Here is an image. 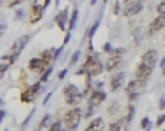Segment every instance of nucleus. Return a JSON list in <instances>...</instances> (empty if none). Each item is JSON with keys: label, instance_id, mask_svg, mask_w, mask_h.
<instances>
[{"label": "nucleus", "instance_id": "1", "mask_svg": "<svg viewBox=\"0 0 165 131\" xmlns=\"http://www.w3.org/2000/svg\"><path fill=\"white\" fill-rule=\"evenodd\" d=\"M103 70H104V64L99 61L98 54L91 53V54L87 56V59H85V62H84V67H82L77 74H79V75H80V74H85L87 77L93 78V77H98Z\"/></svg>", "mask_w": 165, "mask_h": 131}, {"label": "nucleus", "instance_id": "2", "mask_svg": "<svg viewBox=\"0 0 165 131\" xmlns=\"http://www.w3.org/2000/svg\"><path fill=\"white\" fill-rule=\"evenodd\" d=\"M64 125H66V128H69L71 131H76L79 128V123L82 120V109L80 107H74L67 110L66 114H64Z\"/></svg>", "mask_w": 165, "mask_h": 131}, {"label": "nucleus", "instance_id": "3", "mask_svg": "<svg viewBox=\"0 0 165 131\" xmlns=\"http://www.w3.org/2000/svg\"><path fill=\"white\" fill-rule=\"evenodd\" d=\"M152 70L154 69H151V67H148V66H144L143 62H140L138 66H136V69H135V80L138 82L141 87H146Z\"/></svg>", "mask_w": 165, "mask_h": 131}, {"label": "nucleus", "instance_id": "4", "mask_svg": "<svg viewBox=\"0 0 165 131\" xmlns=\"http://www.w3.org/2000/svg\"><path fill=\"white\" fill-rule=\"evenodd\" d=\"M143 88H144V87H141L140 83H138V82H136V80L133 78V80H132V82L127 85V90H125L128 101H130V102H133V101H136V99H138V96L141 95Z\"/></svg>", "mask_w": 165, "mask_h": 131}, {"label": "nucleus", "instance_id": "5", "mask_svg": "<svg viewBox=\"0 0 165 131\" xmlns=\"http://www.w3.org/2000/svg\"><path fill=\"white\" fill-rule=\"evenodd\" d=\"M157 51L155 50H148L143 56H141V62L144 64V66H148V67H151V69H154L155 67V64H157Z\"/></svg>", "mask_w": 165, "mask_h": 131}, {"label": "nucleus", "instance_id": "6", "mask_svg": "<svg viewBox=\"0 0 165 131\" xmlns=\"http://www.w3.org/2000/svg\"><path fill=\"white\" fill-rule=\"evenodd\" d=\"M104 99H106V93L103 90H93L88 96V104L96 107V106L101 104V102H104Z\"/></svg>", "mask_w": 165, "mask_h": 131}, {"label": "nucleus", "instance_id": "7", "mask_svg": "<svg viewBox=\"0 0 165 131\" xmlns=\"http://www.w3.org/2000/svg\"><path fill=\"white\" fill-rule=\"evenodd\" d=\"M143 11V2L140 0H135V2L125 5V10H124V16H135Z\"/></svg>", "mask_w": 165, "mask_h": 131}, {"label": "nucleus", "instance_id": "8", "mask_svg": "<svg viewBox=\"0 0 165 131\" xmlns=\"http://www.w3.org/2000/svg\"><path fill=\"white\" fill-rule=\"evenodd\" d=\"M67 13H69V10H67V8H64V10L59 11L56 15V18H54V23H56L59 31H66L67 29V21H69V15Z\"/></svg>", "mask_w": 165, "mask_h": 131}, {"label": "nucleus", "instance_id": "9", "mask_svg": "<svg viewBox=\"0 0 165 131\" xmlns=\"http://www.w3.org/2000/svg\"><path fill=\"white\" fill-rule=\"evenodd\" d=\"M125 83V74L124 72H117L111 77V82H109V85H111V91H119Z\"/></svg>", "mask_w": 165, "mask_h": 131}, {"label": "nucleus", "instance_id": "10", "mask_svg": "<svg viewBox=\"0 0 165 131\" xmlns=\"http://www.w3.org/2000/svg\"><path fill=\"white\" fill-rule=\"evenodd\" d=\"M163 26H165V19H162L160 16H157L155 19L148 26V31H146V35H154L155 32H159V31H162L163 29Z\"/></svg>", "mask_w": 165, "mask_h": 131}, {"label": "nucleus", "instance_id": "11", "mask_svg": "<svg viewBox=\"0 0 165 131\" xmlns=\"http://www.w3.org/2000/svg\"><path fill=\"white\" fill-rule=\"evenodd\" d=\"M27 67H29V70H32V72H43L45 67H48V66L45 64L43 59L39 56V58H32V59H29V62H27Z\"/></svg>", "mask_w": 165, "mask_h": 131}, {"label": "nucleus", "instance_id": "12", "mask_svg": "<svg viewBox=\"0 0 165 131\" xmlns=\"http://www.w3.org/2000/svg\"><path fill=\"white\" fill-rule=\"evenodd\" d=\"M29 39H31L29 35H23L21 39H18V40L13 43V46L10 48V53H21L23 48L27 45V42H29Z\"/></svg>", "mask_w": 165, "mask_h": 131}, {"label": "nucleus", "instance_id": "13", "mask_svg": "<svg viewBox=\"0 0 165 131\" xmlns=\"http://www.w3.org/2000/svg\"><path fill=\"white\" fill-rule=\"evenodd\" d=\"M103 129H104V120H103L101 117L95 118V120L85 128V131H103Z\"/></svg>", "mask_w": 165, "mask_h": 131}, {"label": "nucleus", "instance_id": "14", "mask_svg": "<svg viewBox=\"0 0 165 131\" xmlns=\"http://www.w3.org/2000/svg\"><path fill=\"white\" fill-rule=\"evenodd\" d=\"M120 64H122V58H109L107 62L104 64V70L112 72V70H115L117 67H120Z\"/></svg>", "mask_w": 165, "mask_h": 131}, {"label": "nucleus", "instance_id": "15", "mask_svg": "<svg viewBox=\"0 0 165 131\" xmlns=\"http://www.w3.org/2000/svg\"><path fill=\"white\" fill-rule=\"evenodd\" d=\"M63 93H64V96H66V98H71V96L79 95V93H82V91L79 90L77 85H74V83H67V85L63 88Z\"/></svg>", "mask_w": 165, "mask_h": 131}, {"label": "nucleus", "instance_id": "16", "mask_svg": "<svg viewBox=\"0 0 165 131\" xmlns=\"http://www.w3.org/2000/svg\"><path fill=\"white\" fill-rule=\"evenodd\" d=\"M50 0H34L32 3V13H42L45 8L48 6Z\"/></svg>", "mask_w": 165, "mask_h": 131}, {"label": "nucleus", "instance_id": "17", "mask_svg": "<svg viewBox=\"0 0 165 131\" xmlns=\"http://www.w3.org/2000/svg\"><path fill=\"white\" fill-rule=\"evenodd\" d=\"M125 123H127L125 120L119 118V120L112 121V123L109 125V131H125Z\"/></svg>", "mask_w": 165, "mask_h": 131}, {"label": "nucleus", "instance_id": "18", "mask_svg": "<svg viewBox=\"0 0 165 131\" xmlns=\"http://www.w3.org/2000/svg\"><path fill=\"white\" fill-rule=\"evenodd\" d=\"M77 18H79V10H77V8H74V10H72L71 18H69V21H67V31L72 32V29H74L76 24H77Z\"/></svg>", "mask_w": 165, "mask_h": 131}, {"label": "nucleus", "instance_id": "19", "mask_svg": "<svg viewBox=\"0 0 165 131\" xmlns=\"http://www.w3.org/2000/svg\"><path fill=\"white\" fill-rule=\"evenodd\" d=\"M54 50V48H53ZM53 50H45V51H42V54H40V58L43 59V62L47 64V66H51V62H53Z\"/></svg>", "mask_w": 165, "mask_h": 131}, {"label": "nucleus", "instance_id": "20", "mask_svg": "<svg viewBox=\"0 0 165 131\" xmlns=\"http://www.w3.org/2000/svg\"><path fill=\"white\" fill-rule=\"evenodd\" d=\"M82 99H84V95L79 93V95H76V96L66 98V102H67L69 106H77V104H80V102H82Z\"/></svg>", "mask_w": 165, "mask_h": 131}, {"label": "nucleus", "instance_id": "21", "mask_svg": "<svg viewBox=\"0 0 165 131\" xmlns=\"http://www.w3.org/2000/svg\"><path fill=\"white\" fill-rule=\"evenodd\" d=\"M20 98H21V102H31V101H32L35 96L31 93V90L27 88L26 91H23V93H21V96H20Z\"/></svg>", "mask_w": 165, "mask_h": 131}, {"label": "nucleus", "instance_id": "22", "mask_svg": "<svg viewBox=\"0 0 165 131\" xmlns=\"http://www.w3.org/2000/svg\"><path fill=\"white\" fill-rule=\"evenodd\" d=\"M125 54V48H112L109 51V58H122Z\"/></svg>", "mask_w": 165, "mask_h": 131}, {"label": "nucleus", "instance_id": "23", "mask_svg": "<svg viewBox=\"0 0 165 131\" xmlns=\"http://www.w3.org/2000/svg\"><path fill=\"white\" fill-rule=\"evenodd\" d=\"M51 72H53V67H51V66H48L47 70H45L42 75H40V83H47L48 78H50V75H51Z\"/></svg>", "mask_w": 165, "mask_h": 131}, {"label": "nucleus", "instance_id": "24", "mask_svg": "<svg viewBox=\"0 0 165 131\" xmlns=\"http://www.w3.org/2000/svg\"><path fill=\"white\" fill-rule=\"evenodd\" d=\"M133 115H135V106L133 104H128V109H127V117H125V121L130 123L133 120Z\"/></svg>", "mask_w": 165, "mask_h": 131}, {"label": "nucleus", "instance_id": "25", "mask_svg": "<svg viewBox=\"0 0 165 131\" xmlns=\"http://www.w3.org/2000/svg\"><path fill=\"white\" fill-rule=\"evenodd\" d=\"M155 11H157V15L162 18V19H165V0H162V2L157 5V8H155Z\"/></svg>", "mask_w": 165, "mask_h": 131}, {"label": "nucleus", "instance_id": "26", "mask_svg": "<svg viewBox=\"0 0 165 131\" xmlns=\"http://www.w3.org/2000/svg\"><path fill=\"white\" fill-rule=\"evenodd\" d=\"M98 27H99V19H96L95 24L90 27V31H88V39H90V40L95 37V34H96V31H98Z\"/></svg>", "mask_w": 165, "mask_h": 131}, {"label": "nucleus", "instance_id": "27", "mask_svg": "<svg viewBox=\"0 0 165 131\" xmlns=\"http://www.w3.org/2000/svg\"><path fill=\"white\" fill-rule=\"evenodd\" d=\"M48 121H50V115L47 114V115H45V117H43V118L40 120V123H39L37 129H39V131H40V129H43L45 126H47V125H48Z\"/></svg>", "mask_w": 165, "mask_h": 131}, {"label": "nucleus", "instance_id": "28", "mask_svg": "<svg viewBox=\"0 0 165 131\" xmlns=\"http://www.w3.org/2000/svg\"><path fill=\"white\" fill-rule=\"evenodd\" d=\"M48 131H63V128H61V120H54Z\"/></svg>", "mask_w": 165, "mask_h": 131}, {"label": "nucleus", "instance_id": "29", "mask_svg": "<svg viewBox=\"0 0 165 131\" xmlns=\"http://www.w3.org/2000/svg\"><path fill=\"white\" fill-rule=\"evenodd\" d=\"M63 51H64V46H59V48H54V50H53V62L59 58Z\"/></svg>", "mask_w": 165, "mask_h": 131}, {"label": "nucleus", "instance_id": "30", "mask_svg": "<svg viewBox=\"0 0 165 131\" xmlns=\"http://www.w3.org/2000/svg\"><path fill=\"white\" fill-rule=\"evenodd\" d=\"M79 58H80V50H76L74 51V54L71 56V61H69V64L72 66V64H76L77 61H79Z\"/></svg>", "mask_w": 165, "mask_h": 131}, {"label": "nucleus", "instance_id": "31", "mask_svg": "<svg viewBox=\"0 0 165 131\" xmlns=\"http://www.w3.org/2000/svg\"><path fill=\"white\" fill-rule=\"evenodd\" d=\"M93 110H95V106H91V104H88V107H87V112L84 114V117L85 118H90L91 115H93Z\"/></svg>", "mask_w": 165, "mask_h": 131}, {"label": "nucleus", "instance_id": "32", "mask_svg": "<svg viewBox=\"0 0 165 131\" xmlns=\"http://www.w3.org/2000/svg\"><path fill=\"white\" fill-rule=\"evenodd\" d=\"M149 125H151V120H149V117H144V118L141 120V128H143V129H146Z\"/></svg>", "mask_w": 165, "mask_h": 131}, {"label": "nucleus", "instance_id": "33", "mask_svg": "<svg viewBox=\"0 0 165 131\" xmlns=\"http://www.w3.org/2000/svg\"><path fill=\"white\" fill-rule=\"evenodd\" d=\"M165 123V114H162V115H159V118L155 120V126H162Z\"/></svg>", "mask_w": 165, "mask_h": 131}, {"label": "nucleus", "instance_id": "34", "mask_svg": "<svg viewBox=\"0 0 165 131\" xmlns=\"http://www.w3.org/2000/svg\"><path fill=\"white\" fill-rule=\"evenodd\" d=\"M40 18H42V13H34V16H31V23L34 24V23L40 21Z\"/></svg>", "mask_w": 165, "mask_h": 131}, {"label": "nucleus", "instance_id": "35", "mask_svg": "<svg viewBox=\"0 0 165 131\" xmlns=\"http://www.w3.org/2000/svg\"><path fill=\"white\" fill-rule=\"evenodd\" d=\"M34 112H35V109L32 107V112H31V114L27 115V118L24 120V123H23V128H26V126H27V123H29V121H31V118H32V114H34ZM23 128H21V129H23Z\"/></svg>", "mask_w": 165, "mask_h": 131}, {"label": "nucleus", "instance_id": "36", "mask_svg": "<svg viewBox=\"0 0 165 131\" xmlns=\"http://www.w3.org/2000/svg\"><path fill=\"white\" fill-rule=\"evenodd\" d=\"M8 67H10V64H8V62H0V74H3Z\"/></svg>", "mask_w": 165, "mask_h": 131}, {"label": "nucleus", "instance_id": "37", "mask_svg": "<svg viewBox=\"0 0 165 131\" xmlns=\"http://www.w3.org/2000/svg\"><path fill=\"white\" fill-rule=\"evenodd\" d=\"M114 13H115V15L120 13V2H115V5H114Z\"/></svg>", "mask_w": 165, "mask_h": 131}, {"label": "nucleus", "instance_id": "38", "mask_svg": "<svg viewBox=\"0 0 165 131\" xmlns=\"http://www.w3.org/2000/svg\"><path fill=\"white\" fill-rule=\"evenodd\" d=\"M66 74H67V69H63V70L58 74V78H59V80H63L64 77H66Z\"/></svg>", "mask_w": 165, "mask_h": 131}, {"label": "nucleus", "instance_id": "39", "mask_svg": "<svg viewBox=\"0 0 165 131\" xmlns=\"http://www.w3.org/2000/svg\"><path fill=\"white\" fill-rule=\"evenodd\" d=\"M103 50H104L106 53H109V51H111V50H112V45H111V43H104V46H103Z\"/></svg>", "mask_w": 165, "mask_h": 131}, {"label": "nucleus", "instance_id": "40", "mask_svg": "<svg viewBox=\"0 0 165 131\" xmlns=\"http://www.w3.org/2000/svg\"><path fill=\"white\" fill-rule=\"evenodd\" d=\"M69 40H71V31H66V37H64V45L69 43Z\"/></svg>", "mask_w": 165, "mask_h": 131}, {"label": "nucleus", "instance_id": "41", "mask_svg": "<svg viewBox=\"0 0 165 131\" xmlns=\"http://www.w3.org/2000/svg\"><path fill=\"white\" fill-rule=\"evenodd\" d=\"M7 31V24H0V37H2Z\"/></svg>", "mask_w": 165, "mask_h": 131}, {"label": "nucleus", "instance_id": "42", "mask_svg": "<svg viewBox=\"0 0 165 131\" xmlns=\"http://www.w3.org/2000/svg\"><path fill=\"white\" fill-rule=\"evenodd\" d=\"M159 107H160V110H165V98H162V99H160Z\"/></svg>", "mask_w": 165, "mask_h": 131}, {"label": "nucleus", "instance_id": "43", "mask_svg": "<svg viewBox=\"0 0 165 131\" xmlns=\"http://www.w3.org/2000/svg\"><path fill=\"white\" fill-rule=\"evenodd\" d=\"M7 117V112L2 109V110H0V123H2V121H3V118Z\"/></svg>", "mask_w": 165, "mask_h": 131}, {"label": "nucleus", "instance_id": "44", "mask_svg": "<svg viewBox=\"0 0 165 131\" xmlns=\"http://www.w3.org/2000/svg\"><path fill=\"white\" fill-rule=\"evenodd\" d=\"M23 16H24V11H21V10L16 11V18H18V19H23Z\"/></svg>", "mask_w": 165, "mask_h": 131}, {"label": "nucleus", "instance_id": "45", "mask_svg": "<svg viewBox=\"0 0 165 131\" xmlns=\"http://www.w3.org/2000/svg\"><path fill=\"white\" fill-rule=\"evenodd\" d=\"M21 2H23V0H11V2L8 3V5H10V6H15V5H18V3H21Z\"/></svg>", "mask_w": 165, "mask_h": 131}, {"label": "nucleus", "instance_id": "46", "mask_svg": "<svg viewBox=\"0 0 165 131\" xmlns=\"http://www.w3.org/2000/svg\"><path fill=\"white\" fill-rule=\"evenodd\" d=\"M50 98H51V93H48V95H47V98L43 99V104H47V102L50 101Z\"/></svg>", "mask_w": 165, "mask_h": 131}, {"label": "nucleus", "instance_id": "47", "mask_svg": "<svg viewBox=\"0 0 165 131\" xmlns=\"http://www.w3.org/2000/svg\"><path fill=\"white\" fill-rule=\"evenodd\" d=\"M160 67H165V58H162V61H160Z\"/></svg>", "mask_w": 165, "mask_h": 131}, {"label": "nucleus", "instance_id": "48", "mask_svg": "<svg viewBox=\"0 0 165 131\" xmlns=\"http://www.w3.org/2000/svg\"><path fill=\"white\" fill-rule=\"evenodd\" d=\"M96 2H98V0H91V5H96Z\"/></svg>", "mask_w": 165, "mask_h": 131}, {"label": "nucleus", "instance_id": "49", "mask_svg": "<svg viewBox=\"0 0 165 131\" xmlns=\"http://www.w3.org/2000/svg\"><path fill=\"white\" fill-rule=\"evenodd\" d=\"M2 104H3V99H2V98H0V106H2Z\"/></svg>", "mask_w": 165, "mask_h": 131}, {"label": "nucleus", "instance_id": "50", "mask_svg": "<svg viewBox=\"0 0 165 131\" xmlns=\"http://www.w3.org/2000/svg\"><path fill=\"white\" fill-rule=\"evenodd\" d=\"M63 131H71V129H69V128H66V129H63Z\"/></svg>", "mask_w": 165, "mask_h": 131}, {"label": "nucleus", "instance_id": "51", "mask_svg": "<svg viewBox=\"0 0 165 131\" xmlns=\"http://www.w3.org/2000/svg\"><path fill=\"white\" fill-rule=\"evenodd\" d=\"M163 75H165V67H163Z\"/></svg>", "mask_w": 165, "mask_h": 131}, {"label": "nucleus", "instance_id": "52", "mask_svg": "<svg viewBox=\"0 0 165 131\" xmlns=\"http://www.w3.org/2000/svg\"><path fill=\"white\" fill-rule=\"evenodd\" d=\"M140 2H144V0H140Z\"/></svg>", "mask_w": 165, "mask_h": 131}, {"label": "nucleus", "instance_id": "53", "mask_svg": "<svg viewBox=\"0 0 165 131\" xmlns=\"http://www.w3.org/2000/svg\"><path fill=\"white\" fill-rule=\"evenodd\" d=\"M5 131H10V129H5Z\"/></svg>", "mask_w": 165, "mask_h": 131}, {"label": "nucleus", "instance_id": "54", "mask_svg": "<svg viewBox=\"0 0 165 131\" xmlns=\"http://www.w3.org/2000/svg\"><path fill=\"white\" fill-rule=\"evenodd\" d=\"M0 3H2V0H0Z\"/></svg>", "mask_w": 165, "mask_h": 131}]
</instances>
